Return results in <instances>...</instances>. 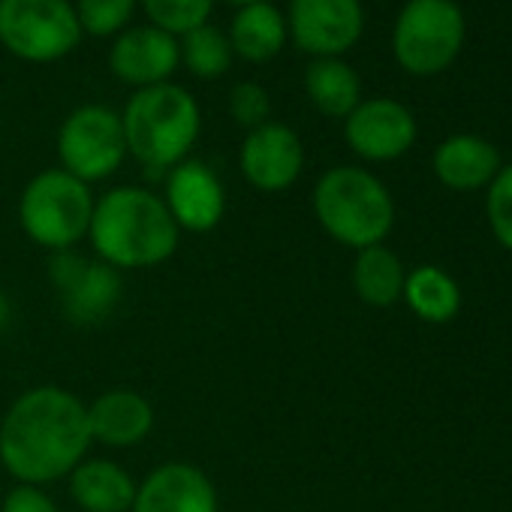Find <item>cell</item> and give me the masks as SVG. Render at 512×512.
<instances>
[{"label":"cell","instance_id":"6da1fadb","mask_svg":"<svg viewBox=\"0 0 512 512\" xmlns=\"http://www.w3.org/2000/svg\"><path fill=\"white\" fill-rule=\"evenodd\" d=\"M88 404L64 386L22 392L0 419V464L19 485L67 479L91 449Z\"/></svg>","mask_w":512,"mask_h":512},{"label":"cell","instance_id":"7a4b0ae2","mask_svg":"<svg viewBox=\"0 0 512 512\" xmlns=\"http://www.w3.org/2000/svg\"><path fill=\"white\" fill-rule=\"evenodd\" d=\"M88 241L97 260L115 272H142L172 260L181 229L160 193L142 184H121L97 196Z\"/></svg>","mask_w":512,"mask_h":512},{"label":"cell","instance_id":"3957f363","mask_svg":"<svg viewBox=\"0 0 512 512\" xmlns=\"http://www.w3.org/2000/svg\"><path fill=\"white\" fill-rule=\"evenodd\" d=\"M127 154L145 169L166 175L190 157L202 133V106L193 91L163 82L139 88L121 109Z\"/></svg>","mask_w":512,"mask_h":512},{"label":"cell","instance_id":"277c9868","mask_svg":"<svg viewBox=\"0 0 512 512\" xmlns=\"http://www.w3.org/2000/svg\"><path fill=\"white\" fill-rule=\"evenodd\" d=\"M317 223L329 238L350 250L383 244L395 226V199L389 187L365 166L326 169L311 193Z\"/></svg>","mask_w":512,"mask_h":512},{"label":"cell","instance_id":"5b68a950","mask_svg":"<svg viewBox=\"0 0 512 512\" xmlns=\"http://www.w3.org/2000/svg\"><path fill=\"white\" fill-rule=\"evenodd\" d=\"M94 190L61 166L37 172L19 193V226L22 232L46 247L49 253L73 250L88 238L94 214Z\"/></svg>","mask_w":512,"mask_h":512},{"label":"cell","instance_id":"8992f818","mask_svg":"<svg viewBox=\"0 0 512 512\" xmlns=\"http://www.w3.org/2000/svg\"><path fill=\"white\" fill-rule=\"evenodd\" d=\"M467 40V19L455 0H407L392 25V58L416 76L431 79L446 73Z\"/></svg>","mask_w":512,"mask_h":512},{"label":"cell","instance_id":"52a82bcc","mask_svg":"<svg viewBox=\"0 0 512 512\" xmlns=\"http://www.w3.org/2000/svg\"><path fill=\"white\" fill-rule=\"evenodd\" d=\"M82 37L73 0H0V46L25 64H58Z\"/></svg>","mask_w":512,"mask_h":512},{"label":"cell","instance_id":"ba28073f","mask_svg":"<svg viewBox=\"0 0 512 512\" xmlns=\"http://www.w3.org/2000/svg\"><path fill=\"white\" fill-rule=\"evenodd\" d=\"M58 166L85 184L112 178L127 154L121 112L106 103L76 106L58 127Z\"/></svg>","mask_w":512,"mask_h":512},{"label":"cell","instance_id":"9c48e42d","mask_svg":"<svg viewBox=\"0 0 512 512\" xmlns=\"http://www.w3.org/2000/svg\"><path fill=\"white\" fill-rule=\"evenodd\" d=\"M49 281L58 290L64 317L76 326L103 323L124 296L121 272L100 263L97 256H82L76 247L52 253Z\"/></svg>","mask_w":512,"mask_h":512},{"label":"cell","instance_id":"30bf717a","mask_svg":"<svg viewBox=\"0 0 512 512\" xmlns=\"http://www.w3.org/2000/svg\"><path fill=\"white\" fill-rule=\"evenodd\" d=\"M290 43L314 58H344L365 34L362 0H290Z\"/></svg>","mask_w":512,"mask_h":512},{"label":"cell","instance_id":"8fae6325","mask_svg":"<svg viewBox=\"0 0 512 512\" xmlns=\"http://www.w3.org/2000/svg\"><path fill=\"white\" fill-rule=\"evenodd\" d=\"M238 172L260 193H284L305 172V142L284 121L247 130L238 145Z\"/></svg>","mask_w":512,"mask_h":512},{"label":"cell","instance_id":"7c38bea8","mask_svg":"<svg viewBox=\"0 0 512 512\" xmlns=\"http://www.w3.org/2000/svg\"><path fill=\"white\" fill-rule=\"evenodd\" d=\"M419 136L416 115L395 97H371L362 100L344 118V142L347 148L368 163H392L404 157Z\"/></svg>","mask_w":512,"mask_h":512},{"label":"cell","instance_id":"4fadbf2b","mask_svg":"<svg viewBox=\"0 0 512 512\" xmlns=\"http://www.w3.org/2000/svg\"><path fill=\"white\" fill-rule=\"evenodd\" d=\"M163 202L181 232L205 235L226 214V187L220 175L196 157L181 160L163 175Z\"/></svg>","mask_w":512,"mask_h":512},{"label":"cell","instance_id":"5bb4252c","mask_svg":"<svg viewBox=\"0 0 512 512\" xmlns=\"http://www.w3.org/2000/svg\"><path fill=\"white\" fill-rule=\"evenodd\" d=\"M106 61L109 73L133 91L172 82V76L181 70L178 40L154 25H130L121 31L112 40Z\"/></svg>","mask_w":512,"mask_h":512},{"label":"cell","instance_id":"9a60e30c","mask_svg":"<svg viewBox=\"0 0 512 512\" xmlns=\"http://www.w3.org/2000/svg\"><path fill=\"white\" fill-rule=\"evenodd\" d=\"M130 512H220V497L196 464L163 461L136 485Z\"/></svg>","mask_w":512,"mask_h":512},{"label":"cell","instance_id":"2e32d148","mask_svg":"<svg viewBox=\"0 0 512 512\" xmlns=\"http://www.w3.org/2000/svg\"><path fill=\"white\" fill-rule=\"evenodd\" d=\"M88 428L106 449H133L154 431V404L136 389H106L88 404Z\"/></svg>","mask_w":512,"mask_h":512},{"label":"cell","instance_id":"e0dca14e","mask_svg":"<svg viewBox=\"0 0 512 512\" xmlns=\"http://www.w3.org/2000/svg\"><path fill=\"white\" fill-rule=\"evenodd\" d=\"M500 166L503 163L497 145L476 133H455L443 139L431 154L434 178L455 193H473L488 187Z\"/></svg>","mask_w":512,"mask_h":512},{"label":"cell","instance_id":"ac0fdd59","mask_svg":"<svg viewBox=\"0 0 512 512\" xmlns=\"http://www.w3.org/2000/svg\"><path fill=\"white\" fill-rule=\"evenodd\" d=\"M226 40L232 46V55L244 64H269L275 61L287 43L290 28L287 16L272 0L263 4H247L232 13V22L226 28Z\"/></svg>","mask_w":512,"mask_h":512},{"label":"cell","instance_id":"d6986e66","mask_svg":"<svg viewBox=\"0 0 512 512\" xmlns=\"http://www.w3.org/2000/svg\"><path fill=\"white\" fill-rule=\"evenodd\" d=\"M70 497L82 512H130L136 497L133 473L115 458H85L67 476Z\"/></svg>","mask_w":512,"mask_h":512},{"label":"cell","instance_id":"ffe728a7","mask_svg":"<svg viewBox=\"0 0 512 512\" xmlns=\"http://www.w3.org/2000/svg\"><path fill=\"white\" fill-rule=\"evenodd\" d=\"M305 94L311 106L326 115L344 121L365 97H362V79L353 64L344 58H314L305 67Z\"/></svg>","mask_w":512,"mask_h":512},{"label":"cell","instance_id":"44dd1931","mask_svg":"<svg viewBox=\"0 0 512 512\" xmlns=\"http://www.w3.org/2000/svg\"><path fill=\"white\" fill-rule=\"evenodd\" d=\"M404 281H407V269L392 247L374 244V247L356 250L353 290L365 305H371V308L398 305L404 296Z\"/></svg>","mask_w":512,"mask_h":512},{"label":"cell","instance_id":"7402d4cb","mask_svg":"<svg viewBox=\"0 0 512 512\" xmlns=\"http://www.w3.org/2000/svg\"><path fill=\"white\" fill-rule=\"evenodd\" d=\"M407 308L431 326H443L455 320L461 311V290L452 275H446L437 266H416L407 272L404 281V296Z\"/></svg>","mask_w":512,"mask_h":512},{"label":"cell","instance_id":"603a6c76","mask_svg":"<svg viewBox=\"0 0 512 512\" xmlns=\"http://www.w3.org/2000/svg\"><path fill=\"white\" fill-rule=\"evenodd\" d=\"M178 55H181V67L202 82L220 79L232 70V46L226 40V31H220L217 25H202L184 37H178Z\"/></svg>","mask_w":512,"mask_h":512},{"label":"cell","instance_id":"cb8c5ba5","mask_svg":"<svg viewBox=\"0 0 512 512\" xmlns=\"http://www.w3.org/2000/svg\"><path fill=\"white\" fill-rule=\"evenodd\" d=\"M217 0H139V10L148 16V25L172 34L175 40L208 25Z\"/></svg>","mask_w":512,"mask_h":512},{"label":"cell","instance_id":"d4e9b609","mask_svg":"<svg viewBox=\"0 0 512 512\" xmlns=\"http://www.w3.org/2000/svg\"><path fill=\"white\" fill-rule=\"evenodd\" d=\"M73 7L85 37L115 40L133 25L139 0H73Z\"/></svg>","mask_w":512,"mask_h":512},{"label":"cell","instance_id":"484cf974","mask_svg":"<svg viewBox=\"0 0 512 512\" xmlns=\"http://www.w3.org/2000/svg\"><path fill=\"white\" fill-rule=\"evenodd\" d=\"M226 106H229V118L247 133V130H256L263 127L266 121H272V97L269 91L253 82V79H241L229 88V97H226Z\"/></svg>","mask_w":512,"mask_h":512},{"label":"cell","instance_id":"4316f807","mask_svg":"<svg viewBox=\"0 0 512 512\" xmlns=\"http://www.w3.org/2000/svg\"><path fill=\"white\" fill-rule=\"evenodd\" d=\"M485 220L497 244L512 253V163L500 166L494 181L485 187Z\"/></svg>","mask_w":512,"mask_h":512},{"label":"cell","instance_id":"83f0119b","mask_svg":"<svg viewBox=\"0 0 512 512\" xmlns=\"http://www.w3.org/2000/svg\"><path fill=\"white\" fill-rule=\"evenodd\" d=\"M0 512H61V506L40 485H13L0 500Z\"/></svg>","mask_w":512,"mask_h":512},{"label":"cell","instance_id":"f1b7e54d","mask_svg":"<svg viewBox=\"0 0 512 512\" xmlns=\"http://www.w3.org/2000/svg\"><path fill=\"white\" fill-rule=\"evenodd\" d=\"M10 320H13V305H10L7 293H4V290H0V335H4V332H7Z\"/></svg>","mask_w":512,"mask_h":512},{"label":"cell","instance_id":"f546056e","mask_svg":"<svg viewBox=\"0 0 512 512\" xmlns=\"http://www.w3.org/2000/svg\"><path fill=\"white\" fill-rule=\"evenodd\" d=\"M223 4H229L232 10H238V7H247V4H263V0H223Z\"/></svg>","mask_w":512,"mask_h":512},{"label":"cell","instance_id":"4dcf8cb0","mask_svg":"<svg viewBox=\"0 0 512 512\" xmlns=\"http://www.w3.org/2000/svg\"><path fill=\"white\" fill-rule=\"evenodd\" d=\"M0 127H4V115H0Z\"/></svg>","mask_w":512,"mask_h":512}]
</instances>
